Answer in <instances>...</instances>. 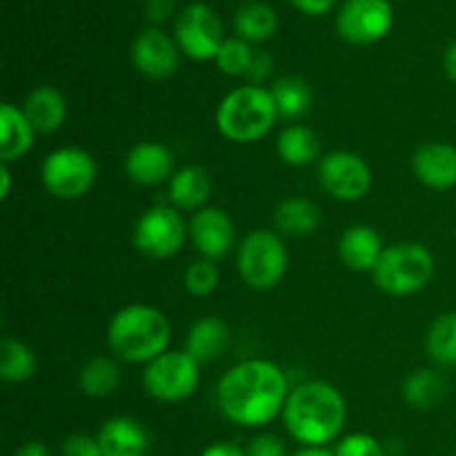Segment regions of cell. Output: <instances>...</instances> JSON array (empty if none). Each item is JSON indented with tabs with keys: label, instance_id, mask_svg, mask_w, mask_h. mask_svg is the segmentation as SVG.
Here are the masks:
<instances>
[{
	"label": "cell",
	"instance_id": "31",
	"mask_svg": "<svg viewBox=\"0 0 456 456\" xmlns=\"http://www.w3.org/2000/svg\"><path fill=\"white\" fill-rule=\"evenodd\" d=\"M254 53L256 49L249 43H245L243 38L234 36V38H225V43L221 45L216 56V65L223 74L227 76H248L249 65L254 61Z\"/></svg>",
	"mask_w": 456,
	"mask_h": 456
},
{
	"label": "cell",
	"instance_id": "4",
	"mask_svg": "<svg viewBox=\"0 0 456 456\" xmlns=\"http://www.w3.org/2000/svg\"><path fill=\"white\" fill-rule=\"evenodd\" d=\"M279 111L270 89L263 85L236 87L218 102L216 127L227 141L248 145L261 141L274 127Z\"/></svg>",
	"mask_w": 456,
	"mask_h": 456
},
{
	"label": "cell",
	"instance_id": "13",
	"mask_svg": "<svg viewBox=\"0 0 456 456\" xmlns=\"http://www.w3.org/2000/svg\"><path fill=\"white\" fill-rule=\"evenodd\" d=\"M132 62L150 80H165L176 74L181 65V49L172 36L159 27H147L134 38Z\"/></svg>",
	"mask_w": 456,
	"mask_h": 456
},
{
	"label": "cell",
	"instance_id": "35",
	"mask_svg": "<svg viewBox=\"0 0 456 456\" xmlns=\"http://www.w3.org/2000/svg\"><path fill=\"white\" fill-rule=\"evenodd\" d=\"M248 456H288L285 444L276 435H258L245 448Z\"/></svg>",
	"mask_w": 456,
	"mask_h": 456
},
{
	"label": "cell",
	"instance_id": "14",
	"mask_svg": "<svg viewBox=\"0 0 456 456\" xmlns=\"http://www.w3.org/2000/svg\"><path fill=\"white\" fill-rule=\"evenodd\" d=\"M190 240L196 252L209 261H221L234 245V223L221 208H203L190 221Z\"/></svg>",
	"mask_w": 456,
	"mask_h": 456
},
{
	"label": "cell",
	"instance_id": "18",
	"mask_svg": "<svg viewBox=\"0 0 456 456\" xmlns=\"http://www.w3.org/2000/svg\"><path fill=\"white\" fill-rule=\"evenodd\" d=\"M383 240L370 225H352L338 239V258L354 272H372L383 254Z\"/></svg>",
	"mask_w": 456,
	"mask_h": 456
},
{
	"label": "cell",
	"instance_id": "12",
	"mask_svg": "<svg viewBox=\"0 0 456 456\" xmlns=\"http://www.w3.org/2000/svg\"><path fill=\"white\" fill-rule=\"evenodd\" d=\"M395 25L390 0H346L338 9L337 31L350 45H374Z\"/></svg>",
	"mask_w": 456,
	"mask_h": 456
},
{
	"label": "cell",
	"instance_id": "1",
	"mask_svg": "<svg viewBox=\"0 0 456 456\" xmlns=\"http://www.w3.org/2000/svg\"><path fill=\"white\" fill-rule=\"evenodd\" d=\"M289 392L288 374L281 365L249 359L223 374L216 401L227 421L240 428H263L283 414Z\"/></svg>",
	"mask_w": 456,
	"mask_h": 456
},
{
	"label": "cell",
	"instance_id": "42",
	"mask_svg": "<svg viewBox=\"0 0 456 456\" xmlns=\"http://www.w3.org/2000/svg\"><path fill=\"white\" fill-rule=\"evenodd\" d=\"M444 67H445V74H448V78L452 80V83H456V40L450 45L448 52H445Z\"/></svg>",
	"mask_w": 456,
	"mask_h": 456
},
{
	"label": "cell",
	"instance_id": "41",
	"mask_svg": "<svg viewBox=\"0 0 456 456\" xmlns=\"http://www.w3.org/2000/svg\"><path fill=\"white\" fill-rule=\"evenodd\" d=\"M12 194V169L9 163H0V199L7 200Z\"/></svg>",
	"mask_w": 456,
	"mask_h": 456
},
{
	"label": "cell",
	"instance_id": "27",
	"mask_svg": "<svg viewBox=\"0 0 456 456\" xmlns=\"http://www.w3.org/2000/svg\"><path fill=\"white\" fill-rule=\"evenodd\" d=\"M279 18L276 12L265 3H248L236 12L234 29L239 38L249 45H261L276 34Z\"/></svg>",
	"mask_w": 456,
	"mask_h": 456
},
{
	"label": "cell",
	"instance_id": "20",
	"mask_svg": "<svg viewBox=\"0 0 456 456\" xmlns=\"http://www.w3.org/2000/svg\"><path fill=\"white\" fill-rule=\"evenodd\" d=\"M22 111L29 118L36 134H53L65 123L67 101L61 89L52 87V85H40L27 94Z\"/></svg>",
	"mask_w": 456,
	"mask_h": 456
},
{
	"label": "cell",
	"instance_id": "36",
	"mask_svg": "<svg viewBox=\"0 0 456 456\" xmlns=\"http://www.w3.org/2000/svg\"><path fill=\"white\" fill-rule=\"evenodd\" d=\"M272 67H274V62H272L270 53L263 52V49H256V53H254V61H252V65H249V71L245 78L249 80V85H261L263 80L272 74Z\"/></svg>",
	"mask_w": 456,
	"mask_h": 456
},
{
	"label": "cell",
	"instance_id": "11",
	"mask_svg": "<svg viewBox=\"0 0 456 456\" xmlns=\"http://www.w3.org/2000/svg\"><path fill=\"white\" fill-rule=\"evenodd\" d=\"M319 183L332 199L354 203L372 190V169L354 151H330L319 163Z\"/></svg>",
	"mask_w": 456,
	"mask_h": 456
},
{
	"label": "cell",
	"instance_id": "30",
	"mask_svg": "<svg viewBox=\"0 0 456 456\" xmlns=\"http://www.w3.org/2000/svg\"><path fill=\"white\" fill-rule=\"evenodd\" d=\"M426 350L441 368L456 365V312H445L432 321L426 334Z\"/></svg>",
	"mask_w": 456,
	"mask_h": 456
},
{
	"label": "cell",
	"instance_id": "2",
	"mask_svg": "<svg viewBox=\"0 0 456 456\" xmlns=\"http://www.w3.org/2000/svg\"><path fill=\"white\" fill-rule=\"evenodd\" d=\"M281 417L294 441L325 448L343 432L347 405L332 383L307 381L292 387Z\"/></svg>",
	"mask_w": 456,
	"mask_h": 456
},
{
	"label": "cell",
	"instance_id": "5",
	"mask_svg": "<svg viewBox=\"0 0 456 456\" xmlns=\"http://www.w3.org/2000/svg\"><path fill=\"white\" fill-rule=\"evenodd\" d=\"M435 276V256L421 243L390 245L383 249L377 267L372 270V281L381 292L390 297H410L430 285Z\"/></svg>",
	"mask_w": 456,
	"mask_h": 456
},
{
	"label": "cell",
	"instance_id": "28",
	"mask_svg": "<svg viewBox=\"0 0 456 456\" xmlns=\"http://www.w3.org/2000/svg\"><path fill=\"white\" fill-rule=\"evenodd\" d=\"M78 383L89 399H107L120 386V365L111 356H94L80 370Z\"/></svg>",
	"mask_w": 456,
	"mask_h": 456
},
{
	"label": "cell",
	"instance_id": "8",
	"mask_svg": "<svg viewBox=\"0 0 456 456\" xmlns=\"http://www.w3.org/2000/svg\"><path fill=\"white\" fill-rule=\"evenodd\" d=\"M200 383V363L185 350H167L145 365L142 387L147 395L163 403H181L190 399Z\"/></svg>",
	"mask_w": 456,
	"mask_h": 456
},
{
	"label": "cell",
	"instance_id": "39",
	"mask_svg": "<svg viewBox=\"0 0 456 456\" xmlns=\"http://www.w3.org/2000/svg\"><path fill=\"white\" fill-rule=\"evenodd\" d=\"M200 456H248V452H245V448L230 444V441H218V444L208 445Z\"/></svg>",
	"mask_w": 456,
	"mask_h": 456
},
{
	"label": "cell",
	"instance_id": "40",
	"mask_svg": "<svg viewBox=\"0 0 456 456\" xmlns=\"http://www.w3.org/2000/svg\"><path fill=\"white\" fill-rule=\"evenodd\" d=\"M13 456H52V452H49L47 445L40 444V441H29V444L20 445Z\"/></svg>",
	"mask_w": 456,
	"mask_h": 456
},
{
	"label": "cell",
	"instance_id": "32",
	"mask_svg": "<svg viewBox=\"0 0 456 456\" xmlns=\"http://www.w3.org/2000/svg\"><path fill=\"white\" fill-rule=\"evenodd\" d=\"M218 279H221V274H218L216 263L209 261V258H199V261L190 263L183 281H185V289L191 297L205 298L218 288Z\"/></svg>",
	"mask_w": 456,
	"mask_h": 456
},
{
	"label": "cell",
	"instance_id": "43",
	"mask_svg": "<svg viewBox=\"0 0 456 456\" xmlns=\"http://www.w3.org/2000/svg\"><path fill=\"white\" fill-rule=\"evenodd\" d=\"M292 456H337L334 450L323 448V445H303L301 450H297Z\"/></svg>",
	"mask_w": 456,
	"mask_h": 456
},
{
	"label": "cell",
	"instance_id": "10",
	"mask_svg": "<svg viewBox=\"0 0 456 456\" xmlns=\"http://www.w3.org/2000/svg\"><path fill=\"white\" fill-rule=\"evenodd\" d=\"M174 40L191 61H216L218 49L225 43L221 18L205 3L187 4L174 25Z\"/></svg>",
	"mask_w": 456,
	"mask_h": 456
},
{
	"label": "cell",
	"instance_id": "15",
	"mask_svg": "<svg viewBox=\"0 0 456 456\" xmlns=\"http://www.w3.org/2000/svg\"><path fill=\"white\" fill-rule=\"evenodd\" d=\"M125 172L136 185L156 187L165 181H172L176 174V160L172 150L163 142L142 141L136 142L125 156Z\"/></svg>",
	"mask_w": 456,
	"mask_h": 456
},
{
	"label": "cell",
	"instance_id": "19",
	"mask_svg": "<svg viewBox=\"0 0 456 456\" xmlns=\"http://www.w3.org/2000/svg\"><path fill=\"white\" fill-rule=\"evenodd\" d=\"M36 129L22 107L13 102L0 105V163H13L29 154L34 147Z\"/></svg>",
	"mask_w": 456,
	"mask_h": 456
},
{
	"label": "cell",
	"instance_id": "23",
	"mask_svg": "<svg viewBox=\"0 0 456 456\" xmlns=\"http://www.w3.org/2000/svg\"><path fill=\"white\" fill-rule=\"evenodd\" d=\"M321 221H323V214H321L319 205L310 199H303V196L285 199L274 212L276 230L285 236H297V239L314 234Z\"/></svg>",
	"mask_w": 456,
	"mask_h": 456
},
{
	"label": "cell",
	"instance_id": "9",
	"mask_svg": "<svg viewBox=\"0 0 456 456\" xmlns=\"http://www.w3.org/2000/svg\"><path fill=\"white\" fill-rule=\"evenodd\" d=\"M190 239V227L174 205H154L134 225V245L142 256L165 261L181 252Z\"/></svg>",
	"mask_w": 456,
	"mask_h": 456
},
{
	"label": "cell",
	"instance_id": "7",
	"mask_svg": "<svg viewBox=\"0 0 456 456\" xmlns=\"http://www.w3.org/2000/svg\"><path fill=\"white\" fill-rule=\"evenodd\" d=\"M98 176V165L89 151L80 147H61L45 156L40 178L53 199L76 200L83 199L94 187Z\"/></svg>",
	"mask_w": 456,
	"mask_h": 456
},
{
	"label": "cell",
	"instance_id": "21",
	"mask_svg": "<svg viewBox=\"0 0 456 456\" xmlns=\"http://www.w3.org/2000/svg\"><path fill=\"white\" fill-rule=\"evenodd\" d=\"M232 343L230 325L218 316H203L187 332L185 352L199 363L221 359Z\"/></svg>",
	"mask_w": 456,
	"mask_h": 456
},
{
	"label": "cell",
	"instance_id": "24",
	"mask_svg": "<svg viewBox=\"0 0 456 456\" xmlns=\"http://www.w3.org/2000/svg\"><path fill=\"white\" fill-rule=\"evenodd\" d=\"M276 151L285 165L305 167L321 156V138L307 125H288L276 138Z\"/></svg>",
	"mask_w": 456,
	"mask_h": 456
},
{
	"label": "cell",
	"instance_id": "17",
	"mask_svg": "<svg viewBox=\"0 0 456 456\" xmlns=\"http://www.w3.org/2000/svg\"><path fill=\"white\" fill-rule=\"evenodd\" d=\"M98 445L102 456H145L150 448V435L136 419L114 417L98 430Z\"/></svg>",
	"mask_w": 456,
	"mask_h": 456
},
{
	"label": "cell",
	"instance_id": "6",
	"mask_svg": "<svg viewBox=\"0 0 456 456\" xmlns=\"http://www.w3.org/2000/svg\"><path fill=\"white\" fill-rule=\"evenodd\" d=\"M289 265V254L276 232L254 230L240 240L236 267L248 288L256 292L274 289L283 281Z\"/></svg>",
	"mask_w": 456,
	"mask_h": 456
},
{
	"label": "cell",
	"instance_id": "22",
	"mask_svg": "<svg viewBox=\"0 0 456 456\" xmlns=\"http://www.w3.org/2000/svg\"><path fill=\"white\" fill-rule=\"evenodd\" d=\"M212 194V176L200 165H185L176 169L169 181V203L176 209H203Z\"/></svg>",
	"mask_w": 456,
	"mask_h": 456
},
{
	"label": "cell",
	"instance_id": "34",
	"mask_svg": "<svg viewBox=\"0 0 456 456\" xmlns=\"http://www.w3.org/2000/svg\"><path fill=\"white\" fill-rule=\"evenodd\" d=\"M62 456H102L98 439H92L87 435H71L62 441L61 448Z\"/></svg>",
	"mask_w": 456,
	"mask_h": 456
},
{
	"label": "cell",
	"instance_id": "33",
	"mask_svg": "<svg viewBox=\"0 0 456 456\" xmlns=\"http://www.w3.org/2000/svg\"><path fill=\"white\" fill-rule=\"evenodd\" d=\"M337 456H386L383 445L374 439L372 435L365 432H356V435L343 436L334 448Z\"/></svg>",
	"mask_w": 456,
	"mask_h": 456
},
{
	"label": "cell",
	"instance_id": "29",
	"mask_svg": "<svg viewBox=\"0 0 456 456\" xmlns=\"http://www.w3.org/2000/svg\"><path fill=\"white\" fill-rule=\"evenodd\" d=\"M36 352L20 338L4 337L0 341V379L7 383L29 381L36 374Z\"/></svg>",
	"mask_w": 456,
	"mask_h": 456
},
{
	"label": "cell",
	"instance_id": "37",
	"mask_svg": "<svg viewBox=\"0 0 456 456\" xmlns=\"http://www.w3.org/2000/svg\"><path fill=\"white\" fill-rule=\"evenodd\" d=\"M174 4L176 0H147L145 3V13L151 22H163L167 20L174 13Z\"/></svg>",
	"mask_w": 456,
	"mask_h": 456
},
{
	"label": "cell",
	"instance_id": "3",
	"mask_svg": "<svg viewBox=\"0 0 456 456\" xmlns=\"http://www.w3.org/2000/svg\"><path fill=\"white\" fill-rule=\"evenodd\" d=\"M169 338L172 328L167 316L142 303L118 310L107 325V343L125 363H151L167 352Z\"/></svg>",
	"mask_w": 456,
	"mask_h": 456
},
{
	"label": "cell",
	"instance_id": "38",
	"mask_svg": "<svg viewBox=\"0 0 456 456\" xmlns=\"http://www.w3.org/2000/svg\"><path fill=\"white\" fill-rule=\"evenodd\" d=\"M292 4L307 16H323L337 4V0H292Z\"/></svg>",
	"mask_w": 456,
	"mask_h": 456
},
{
	"label": "cell",
	"instance_id": "16",
	"mask_svg": "<svg viewBox=\"0 0 456 456\" xmlns=\"http://www.w3.org/2000/svg\"><path fill=\"white\" fill-rule=\"evenodd\" d=\"M412 172L426 187L436 191L456 185V147L450 142H426L412 156Z\"/></svg>",
	"mask_w": 456,
	"mask_h": 456
},
{
	"label": "cell",
	"instance_id": "26",
	"mask_svg": "<svg viewBox=\"0 0 456 456\" xmlns=\"http://www.w3.org/2000/svg\"><path fill=\"white\" fill-rule=\"evenodd\" d=\"M450 390L448 379L436 370H417L410 374L403 383V399L405 403L417 410H432L445 401Z\"/></svg>",
	"mask_w": 456,
	"mask_h": 456
},
{
	"label": "cell",
	"instance_id": "25",
	"mask_svg": "<svg viewBox=\"0 0 456 456\" xmlns=\"http://www.w3.org/2000/svg\"><path fill=\"white\" fill-rule=\"evenodd\" d=\"M270 92L276 102L279 118L297 120L303 118V116L312 110L314 94H312L310 83H307L305 78H301V76H283V78H279L272 85Z\"/></svg>",
	"mask_w": 456,
	"mask_h": 456
}]
</instances>
